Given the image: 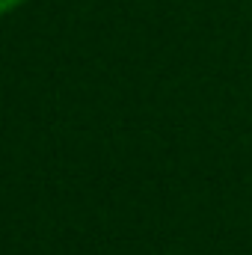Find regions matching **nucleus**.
Masks as SVG:
<instances>
[{"label":"nucleus","mask_w":252,"mask_h":255,"mask_svg":"<svg viewBox=\"0 0 252 255\" xmlns=\"http://www.w3.org/2000/svg\"><path fill=\"white\" fill-rule=\"evenodd\" d=\"M27 0H0V18H6V15H12L15 9H21Z\"/></svg>","instance_id":"obj_1"}]
</instances>
